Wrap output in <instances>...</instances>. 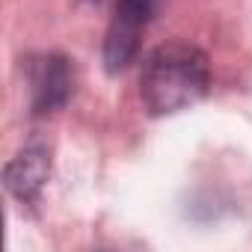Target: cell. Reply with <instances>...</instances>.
<instances>
[{
    "label": "cell",
    "mask_w": 252,
    "mask_h": 252,
    "mask_svg": "<svg viewBox=\"0 0 252 252\" xmlns=\"http://www.w3.org/2000/svg\"><path fill=\"white\" fill-rule=\"evenodd\" d=\"M208 57L187 42H169L149 54L140 74V98L152 116L178 113L208 95Z\"/></svg>",
    "instance_id": "cell-1"
},
{
    "label": "cell",
    "mask_w": 252,
    "mask_h": 252,
    "mask_svg": "<svg viewBox=\"0 0 252 252\" xmlns=\"http://www.w3.org/2000/svg\"><path fill=\"white\" fill-rule=\"evenodd\" d=\"M33 113H54L68 104L74 92V68L63 54H42L30 65Z\"/></svg>",
    "instance_id": "cell-2"
},
{
    "label": "cell",
    "mask_w": 252,
    "mask_h": 252,
    "mask_svg": "<svg viewBox=\"0 0 252 252\" xmlns=\"http://www.w3.org/2000/svg\"><path fill=\"white\" fill-rule=\"evenodd\" d=\"M48 172H51L48 149H45V146H27L24 152L15 155V160L6 163L3 178H6L9 193H12L18 202L30 205V202L39 199V193H42V187H45V181H48Z\"/></svg>",
    "instance_id": "cell-3"
}]
</instances>
